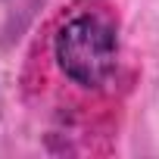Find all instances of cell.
Returning <instances> with one entry per match:
<instances>
[{
	"instance_id": "1",
	"label": "cell",
	"mask_w": 159,
	"mask_h": 159,
	"mask_svg": "<svg viewBox=\"0 0 159 159\" xmlns=\"http://www.w3.org/2000/svg\"><path fill=\"white\" fill-rule=\"evenodd\" d=\"M59 69L81 88H103L119 62V34L109 16L78 13L72 16L53 41Z\"/></svg>"
}]
</instances>
